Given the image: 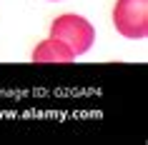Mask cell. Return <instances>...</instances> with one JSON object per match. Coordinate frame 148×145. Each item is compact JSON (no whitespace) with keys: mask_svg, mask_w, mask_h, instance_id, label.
<instances>
[{"mask_svg":"<svg viewBox=\"0 0 148 145\" xmlns=\"http://www.w3.org/2000/svg\"><path fill=\"white\" fill-rule=\"evenodd\" d=\"M50 38L63 40V43L73 50V55L78 58V55L88 53V50L93 48L95 30L83 15L65 13V15H58L53 20V25H50Z\"/></svg>","mask_w":148,"mask_h":145,"instance_id":"1","label":"cell"},{"mask_svg":"<svg viewBox=\"0 0 148 145\" xmlns=\"http://www.w3.org/2000/svg\"><path fill=\"white\" fill-rule=\"evenodd\" d=\"M113 25L123 38L143 40L148 35V0H116Z\"/></svg>","mask_w":148,"mask_h":145,"instance_id":"2","label":"cell"},{"mask_svg":"<svg viewBox=\"0 0 148 145\" xmlns=\"http://www.w3.org/2000/svg\"><path fill=\"white\" fill-rule=\"evenodd\" d=\"M30 58H33V63H70V60H75L73 50H70L63 40H58V38L40 40Z\"/></svg>","mask_w":148,"mask_h":145,"instance_id":"3","label":"cell"}]
</instances>
